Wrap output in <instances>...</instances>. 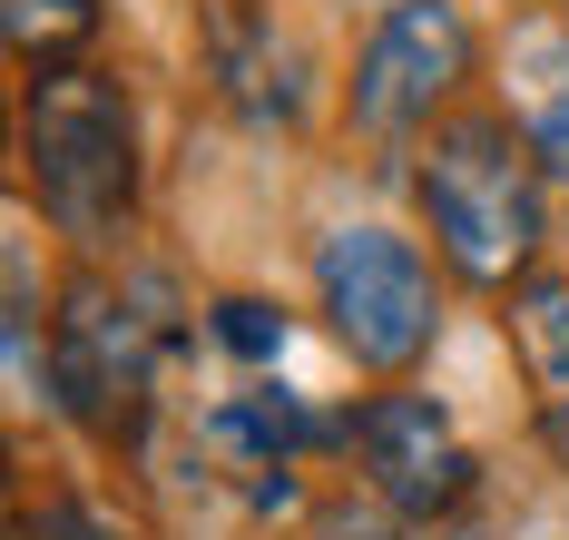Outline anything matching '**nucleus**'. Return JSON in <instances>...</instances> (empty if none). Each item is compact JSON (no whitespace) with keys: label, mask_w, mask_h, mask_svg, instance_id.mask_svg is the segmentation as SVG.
<instances>
[{"label":"nucleus","mask_w":569,"mask_h":540,"mask_svg":"<svg viewBox=\"0 0 569 540\" xmlns=\"http://www.w3.org/2000/svg\"><path fill=\"white\" fill-rule=\"evenodd\" d=\"M0 20H10L20 69L40 79V69H69V50L99 30V0H0Z\"/></svg>","instance_id":"nucleus-9"},{"label":"nucleus","mask_w":569,"mask_h":540,"mask_svg":"<svg viewBox=\"0 0 569 540\" xmlns=\"http://www.w3.org/2000/svg\"><path fill=\"white\" fill-rule=\"evenodd\" d=\"M540 432H550V452L569 462V393H550V413H540Z\"/></svg>","instance_id":"nucleus-14"},{"label":"nucleus","mask_w":569,"mask_h":540,"mask_svg":"<svg viewBox=\"0 0 569 540\" xmlns=\"http://www.w3.org/2000/svg\"><path fill=\"white\" fill-rule=\"evenodd\" d=\"M540 60H550V79L520 89V138L540 148L550 178H569V40H540Z\"/></svg>","instance_id":"nucleus-11"},{"label":"nucleus","mask_w":569,"mask_h":540,"mask_svg":"<svg viewBox=\"0 0 569 540\" xmlns=\"http://www.w3.org/2000/svg\"><path fill=\"white\" fill-rule=\"evenodd\" d=\"M217 69H227V99H236L256 128H284L295 109H305V60L284 50L276 30H246V40H227V50H217Z\"/></svg>","instance_id":"nucleus-7"},{"label":"nucleus","mask_w":569,"mask_h":540,"mask_svg":"<svg viewBox=\"0 0 569 540\" xmlns=\"http://www.w3.org/2000/svg\"><path fill=\"white\" fill-rule=\"evenodd\" d=\"M315 304L335 324V344L373 373H402V363L432 354L442 334V296H432V266L422 246L393 237V227H335L315 246Z\"/></svg>","instance_id":"nucleus-3"},{"label":"nucleus","mask_w":569,"mask_h":540,"mask_svg":"<svg viewBox=\"0 0 569 540\" xmlns=\"http://www.w3.org/2000/svg\"><path fill=\"white\" fill-rule=\"evenodd\" d=\"M343 442H353L363 481L393 501L402 521H452L461 501H471V472H481L471 442L452 432V413L432 393H373V403H353Z\"/></svg>","instance_id":"nucleus-6"},{"label":"nucleus","mask_w":569,"mask_h":540,"mask_svg":"<svg viewBox=\"0 0 569 540\" xmlns=\"http://www.w3.org/2000/svg\"><path fill=\"white\" fill-rule=\"evenodd\" d=\"M511 344L540 393H569V276H520L511 286Z\"/></svg>","instance_id":"nucleus-8"},{"label":"nucleus","mask_w":569,"mask_h":540,"mask_svg":"<svg viewBox=\"0 0 569 540\" xmlns=\"http://www.w3.org/2000/svg\"><path fill=\"white\" fill-rule=\"evenodd\" d=\"M471 79V30L452 0H393L363 50H353V128L363 138H412L432 128V109Z\"/></svg>","instance_id":"nucleus-5"},{"label":"nucleus","mask_w":569,"mask_h":540,"mask_svg":"<svg viewBox=\"0 0 569 540\" xmlns=\"http://www.w3.org/2000/svg\"><path fill=\"white\" fill-rule=\"evenodd\" d=\"M422 217L461 286H520L540 256V148L511 119H452L422 148Z\"/></svg>","instance_id":"nucleus-2"},{"label":"nucleus","mask_w":569,"mask_h":540,"mask_svg":"<svg viewBox=\"0 0 569 540\" xmlns=\"http://www.w3.org/2000/svg\"><path fill=\"white\" fill-rule=\"evenodd\" d=\"M20 168L40 187L59 237L109 246L128 217H138V109L109 69H40L20 89Z\"/></svg>","instance_id":"nucleus-1"},{"label":"nucleus","mask_w":569,"mask_h":540,"mask_svg":"<svg viewBox=\"0 0 569 540\" xmlns=\"http://www.w3.org/2000/svg\"><path fill=\"white\" fill-rule=\"evenodd\" d=\"M217 334H227L246 363H276L284 354V314H276V304H256V296H227V304H217Z\"/></svg>","instance_id":"nucleus-12"},{"label":"nucleus","mask_w":569,"mask_h":540,"mask_svg":"<svg viewBox=\"0 0 569 540\" xmlns=\"http://www.w3.org/2000/svg\"><path fill=\"white\" fill-rule=\"evenodd\" d=\"M148 383H158V324L128 286H69L50 334V393L89 442H138L148 432Z\"/></svg>","instance_id":"nucleus-4"},{"label":"nucleus","mask_w":569,"mask_h":540,"mask_svg":"<svg viewBox=\"0 0 569 540\" xmlns=\"http://www.w3.org/2000/svg\"><path fill=\"white\" fill-rule=\"evenodd\" d=\"M10 540H128V531H109V521H89V511H69V501H50L40 521H20Z\"/></svg>","instance_id":"nucleus-13"},{"label":"nucleus","mask_w":569,"mask_h":540,"mask_svg":"<svg viewBox=\"0 0 569 540\" xmlns=\"http://www.w3.org/2000/svg\"><path fill=\"white\" fill-rule=\"evenodd\" d=\"M217 442L276 462V452H295V442H315V422H305L295 393H227V403H217Z\"/></svg>","instance_id":"nucleus-10"}]
</instances>
